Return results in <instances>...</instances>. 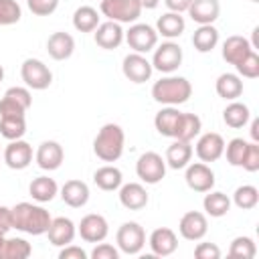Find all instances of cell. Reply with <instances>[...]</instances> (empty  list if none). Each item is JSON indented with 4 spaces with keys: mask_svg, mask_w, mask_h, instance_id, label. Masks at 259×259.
I'll use <instances>...</instances> for the list:
<instances>
[{
    "mask_svg": "<svg viewBox=\"0 0 259 259\" xmlns=\"http://www.w3.org/2000/svg\"><path fill=\"white\" fill-rule=\"evenodd\" d=\"M10 210H12V229L34 235V237L45 235L53 221V217L45 206L32 204V202H18Z\"/></svg>",
    "mask_w": 259,
    "mask_h": 259,
    "instance_id": "cell-1",
    "label": "cell"
},
{
    "mask_svg": "<svg viewBox=\"0 0 259 259\" xmlns=\"http://www.w3.org/2000/svg\"><path fill=\"white\" fill-rule=\"evenodd\" d=\"M192 95V85L186 77H178V75H166L160 81H156L152 85V97L154 101L162 103V105H180L186 103Z\"/></svg>",
    "mask_w": 259,
    "mask_h": 259,
    "instance_id": "cell-2",
    "label": "cell"
},
{
    "mask_svg": "<svg viewBox=\"0 0 259 259\" xmlns=\"http://www.w3.org/2000/svg\"><path fill=\"white\" fill-rule=\"evenodd\" d=\"M125 134L117 123H105L93 140V152L101 162H117L123 154Z\"/></svg>",
    "mask_w": 259,
    "mask_h": 259,
    "instance_id": "cell-3",
    "label": "cell"
},
{
    "mask_svg": "<svg viewBox=\"0 0 259 259\" xmlns=\"http://www.w3.org/2000/svg\"><path fill=\"white\" fill-rule=\"evenodd\" d=\"M99 12L107 20L134 24L142 14V6L138 4V0H99Z\"/></svg>",
    "mask_w": 259,
    "mask_h": 259,
    "instance_id": "cell-4",
    "label": "cell"
},
{
    "mask_svg": "<svg viewBox=\"0 0 259 259\" xmlns=\"http://www.w3.org/2000/svg\"><path fill=\"white\" fill-rule=\"evenodd\" d=\"M123 40L127 42V47L134 53H150L156 49L158 45V32L154 26L146 24V22H134L125 32H123Z\"/></svg>",
    "mask_w": 259,
    "mask_h": 259,
    "instance_id": "cell-5",
    "label": "cell"
},
{
    "mask_svg": "<svg viewBox=\"0 0 259 259\" xmlns=\"http://www.w3.org/2000/svg\"><path fill=\"white\" fill-rule=\"evenodd\" d=\"M20 77L24 85L34 91H45L53 83V73L40 59H24L20 65Z\"/></svg>",
    "mask_w": 259,
    "mask_h": 259,
    "instance_id": "cell-6",
    "label": "cell"
},
{
    "mask_svg": "<svg viewBox=\"0 0 259 259\" xmlns=\"http://www.w3.org/2000/svg\"><path fill=\"white\" fill-rule=\"evenodd\" d=\"M115 243H117V249L125 255H138L144 245H146V231L140 223L136 221H127L123 223L117 233H115Z\"/></svg>",
    "mask_w": 259,
    "mask_h": 259,
    "instance_id": "cell-7",
    "label": "cell"
},
{
    "mask_svg": "<svg viewBox=\"0 0 259 259\" xmlns=\"http://www.w3.org/2000/svg\"><path fill=\"white\" fill-rule=\"evenodd\" d=\"M152 67L164 75H172L180 65H182V49L174 40H166L160 47L156 45L154 57H152Z\"/></svg>",
    "mask_w": 259,
    "mask_h": 259,
    "instance_id": "cell-8",
    "label": "cell"
},
{
    "mask_svg": "<svg viewBox=\"0 0 259 259\" xmlns=\"http://www.w3.org/2000/svg\"><path fill=\"white\" fill-rule=\"evenodd\" d=\"M136 174L146 184H158L166 176V160L158 152H144L136 162Z\"/></svg>",
    "mask_w": 259,
    "mask_h": 259,
    "instance_id": "cell-9",
    "label": "cell"
},
{
    "mask_svg": "<svg viewBox=\"0 0 259 259\" xmlns=\"http://www.w3.org/2000/svg\"><path fill=\"white\" fill-rule=\"evenodd\" d=\"M32 105L28 87H10L0 99V117L2 115H24Z\"/></svg>",
    "mask_w": 259,
    "mask_h": 259,
    "instance_id": "cell-10",
    "label": "cell"
},
{
    "mask_svg": "<svg viewBox=\"0 0 259 259\" xmlns=\"http://www.w3.org/2000/svg\"><path fill=\"white\" fill-rule=\"evenodd\" d=\"M121 71H123V77L127 81L140 85V83L150 81V77L154 73V67L142 53H130L121 61Z\"/></svg>",
    "mask_w": 259,
    "mask_h": 259,
    "instance_id": "cell-11",
    "label": "cell"
},
{
    "mask_svg": "<svg viewBox=\"0 0 259 259\" xmlns=\"http://www.w3.org/2000/svg\"><path fill=\"white\" fill-rule=\"evenodd\" d=\"M2 162L12 170L28 168L32 162V146L28 142H24L22 138L8 142V146L4 148V154H2Z\"/></svg>",
    "mask_w": 259,
    "mask_h": 259,
    "instance_id": "cell-12",
    "label": "cell"
},
{
    "mask_svg": "<svg viewBox=\"0 0 259 259\" xmlns=\"http://www.w3.org/2000/svg\"><path fill=\"white\" fill-rule=\"evenodd\" d=\"M77 233L87 243H101V241H105V237L109 233V225H107L103 214L89 212L81 219V223L77 227Z\"/></svg>",
    "mask_w": 259,
    "mask_h": 259,
    "instance_id": "cell-13",
    "label": "cell"
},
{
    "mask_svg": "<svg viewBox=\"0 0 259 259\" xmlns=\"http://www.w3.org/2000/svg\"><path fill=\"white\" fill-rule=\"evenodd\" d=\"M184 180H186L190 190H194V192H208L214 186V172L210 170V166L206 162H194V164L186 166Z\"/></svg>",
    "mask_w": 259,
    "mask_h": 259,
    "instance_id": "cell-14",
    "label": "cell"
},
{
    "mask_svg": "<svg viewBox=\"0 0 259 259\" xmlns=\"http://www.w3.org/2000/svg\"><path fill=\"white\" fill-rule=\"evenodd\" d=\"M208 231V221L206 214L200 210H188L182 214L178 223V233L186 241H200Z\"/></svg>",
    "mask_w": 259,
    "mask_h": 259,
    "instance_id": "cell-15",
    "label": "cell"
},
{
    "mask_svg": "<svg viewBox=\"0 0 259 259\" xmlns=\"http://www.w3.org/2000/svg\"><path fill=\"white\" fill-rule=\"evenodd\" d=\"M34 160L38 164L40 170H47V172H53L57 168H61L63 160H65V152H63V146L55 140H45L38 144L36 148V154H34Z\"/></svg>",
    "mask_w": 259,
    "mask_h": 259,
    "instance_id": "cell-16",
    "label": "cell"
},
{
    "mask_svg": "<svg viewBox=\"0 0 259 259\" xmlns=\"http://www.w3.org/2000/svg\"><path fill=\"white\" fill-rule=\"evenodd\" d=\"M194 152H196L200 162H206V164L217 162L225 152V140L217 132H206L198 138V142L194 146Z\"/></svg>",
    "mask_w": 259,
    "mask_h": 259,
    "instance_id": "cell-17",
    "label": "cell"
},
{
    "mask_svg": "<svg viewBox=\"0 0 259 259\" xmlns=\"http://www.w3.org/2000/svg\"><path fill=\"white\" fill-rule=\"evenodd\" d=\"M123 28L119 22H113V20H105V22H99V26L93 30V38H95V45L105 49V51H113L117 49L121 42H123Z\"/></svg>",
    "mask_w": 259,
    "mask_h": 259,
    "instance_id": "cell-18",
    "label": "cell"
},
{
    "mask_svg": "<svg viewBox=\"0 0 259 259\" xmlns=\"http://www.w3.org/2000/svg\"><path fill=\"white\" fill-rule=\"evenodd\" d=\"M148 245L154 255L158 257H168L178 249V237L170 227H158L150 233Z\"/></svg>",
    "mask_w": 259,
    "mask_h": 259,
    "instance_id": "cell-19",
    "label": "cell"
},
{
    "mask_svg": "<svg viewBox=\"0 0 259 259\" xmlns=\"http://www.w3.org/2000/svg\"><path fill=\"white\" fill-rule=\"evenodd\" d=\"M45 235L49 237V241L55 247H65V245L73 243V239L77 235V227H75V223L71 219L57 217V219L51 221V225H49V229H47Z\"/></svg>",
    "mask_w": 259,
    "mask_h": 259,
    "instance_id": "cell-20",
    "label": "cell"
},
{
    "mask_svg": "<svg viewBox=\"0 0 259 259\" xmlns=\"http://www.w3.org/2000/svg\"><path fill=\"white\" fill-rule=\"evenodd\" d=\"M148 192L140 182H127L119 186V202L127 210H142L148 206Z\"/></svg>",
    "mask_w": 259,
    "mask_h": 259,
    "instance_id": "cell-21",
    "label": "cell"
},
{
    "mask_svg": "<svg viewBox=\"0 0 259 259\" xmlns=\"http://www.w3.org/2000/svg\"><path fill=\"white\" fill-rule=\"evenodd\" d=\"M73 51H75V38L65 30H57L47 38V53L55 61H67L73 55Z\"/></svg>",
    "mask_w": 259,
    "mask_h": 259,
    "instance_id": "cell-22",
    "label": "cell"
},
{
    "mask_svg": "<svg viewBox=\"0 0 259 259\" xmlns=\"http://www.w3.org/2000/svg\"><path fill=\"white\" fill-rule=\"evenodd\" d=\"M186 12L196 24H212L221 14V4L219 0H192Z\"/></svg>",
    "mask_w": 259,
    "mask_h": 259,
    "instance_id": "cell-23",
    "label": "cell"
},
{
    "mask_svg": "<svg viewBox=\"0 0 259 259\" xmlns=\"http://www.w3.org/2000/svg\"><path fill=\"white\" fill-rule=\"evenodd\" d=\"M251 51H253V47H251V42H249L245 36L233 34V36H229V38L223 42L221 55H223V59H225L229 65H237V63H241Z\"/></svg>",
    "mask_w": 259,
    "mask_h": 259,
    "instance_id": "cell-24",
    "label": "cell"
},
{
    "mask_svg": "<svg viewBox=\"0 0 259 259\" xmlns=\"http://www.w3.org/2000/svg\"><path fill=\"white\" fill-rule=\"evenodd\" d=\"M61 198L65 204H69L71 208H81L87 204L89 200V186L83 182V180H67L63 186H61Z\"/></svg>",
    "mask_w": 259,
    "mask_h": 259,
    "instance_id": "cell-25",
    "label": "cell"
},
{
    "mask_svg": "<svg viewBox=\"0 0 259 259\" xmlns=\"http://www.w3.org/2000/svg\"><path fill=\"white\" fill-rule=\"evenodd\" d=\"M186 28V22H184V16L178 14V12H164L158 20H156V32L158 36H164L168 40L172 38H178Z\"/></svg>",
    "mask_w": 259,
    "mask_h": 259,
    "instance_id": "cell-26",
    "label": "cell"
},
{
    "mask_svg": "<svg viewBox=\"0 0 259 259\" xmlns=\"http://www.w3.org/2000/svg\"><path fill=\"white\" fill-rule=\"evenodd\" d=\"M192 158V146L190 142H182V140H174L168 148H166V166H170L172 170H180L186 168L190 164Z\"/></svg>",
    "mask_w": 259,
    "mask_h": 259,
    "instance_id": "cell-27",
    "label": "cell"
},
{
    "mask_svg": "<svg viewBox=\"0 0 259 259\" xmlns=\"http://www.w3.org/2000/svg\"><path fill=\"white\" fill-rule=\"evenodd\" d=\"M180 113H182V111H180L178 107H174V105L162 107V109L156 113V117H154V127H156V132H158L160 136H164V138H174L176 127H178Z\"/></svg>",
    "mask_w": 259,
    "mask_h": 259,
    "instance_id": "cell-28",
    "label": "cell"
},
{
    "mask_svg": "<svg viewBox=\"0 0 259 259\" xmlns=\"http://www.w3.org/2000/svg\"><path fill=\"white\" fill-rule=\"evenodd\" d=\"M214 89H217L219 97H223L227 101H235L237 97L243 95V81L237 73H221L217 77Z\"/></svg>",
    "mask_w": 259,
    "mask_h": 259,
    "instance_id": "cell-29",
    "label": "cell"
},
{
    "mask_svg": "<svg viewBox=\"0 0 259 259\" xmlns=\"http://www.w3.org/2000/svg\"><path fill=\"white\" fill-rule=\"evenodd\" d=\"M200 130H202V121H200V117H198L196 113L182 111V113H180V119H178L176 134H174V140L192 142L194 138L200 136Z\"/></svg>",
    "mask_w": 259,
    "mask_h": 259,
    "instance_id": "cell-30",
    "label": "cell"
},
{
    "mask_svg": "<svg viewBox=\"0 0 259 259\" xmlns=\"http://www.w3.org/2000/svg\"><path fill=\"white\" fill-rule=\"evenodd\" d=\"M93 182L97 188L105 190V192H111V190H117L123 182V176H121V170L111 166V164H105L101 168L95 170L93 174Z\"/></svg>",
    "mask_w": 259,
    "mask_h": 259,
    "instance_id": "cell-31",
    "label": "cell"
},
{
    "mask_svg": "<svg viewBox=\"0 0 259 259\" xmlns=\"http://www.w3.org/2000/svg\"><path fill=\"white\" fill-rule=\"evenodd\" d=\"M28 192L32 196V200L36 202H51L57 194H59V186L55 182V178H49V176H38V178H32L30 186H28Z\"/></svg>",
    "mask_w": 259,
    "mask_h": 259,
    "instance_id": "cell-32",
    "label": "cell"
},
{
    "mask_svg": "<svg viewBox=\"0 0 259 259\" xmlns=\"http://www.w3.org/2000/svg\"><path fill=\"white\" fill-rule=\"evenodd\" d=\"M202 208L208 217H214V219H221L225 217L229 210H231V198L225 194V192H219V190H208L202 198Z\"/></svg>",
    "mask_w": 259,
    "mask_h": 259,
    "instance_id": "cell-33",
    "label": "cell"
},
{
    "mask_svg": "<svg viewBox=\"0 0 259 259\" xmlns=\"http://www.w3.org/2000/svg\"><path fill=\"white\" fill-rule=\"evenodd\" d=\"M219 45V30L212 24H198L192 32V47L198 53H210Z\"/></svg>",
    "mask_w": 259,
    "mask_h": 259,
    "instance_id": "cell-34",
    "label": "cell"
},
{
    "mask_svg": "<svg viewBox=\"0 0 259 259\" xmlns=\"http://www.w3.org/2000/svg\"><path fill=\"white\" fill-rule=\"evenodd\" d=\"M249 119H251L249 107H247L245 103L237 101V99L231 101V103L225 107V111H223V121H225L229 127H233V130L245 127V125L249 123Z\"/></svg>",
    "mask_w": 259,
    "mask_h": 259,
    "instance_id": "cell-35",
    "label": "cell"
},
{
    "mask_svg": "<svg viewBox=\"0 0 259 259\" xmlns=\"http://www.w3.org/2000/svg\"><path fill=\"white\" fill-rule=\"evenodd\" d=\"M73 26L79 32H93L99 26V12L93 6H79L73 12Z\"/></svg>",
    "mask_w": 259,
    "mask_h": 259,
    "instance_id": "cell-36",
    "label": "cell"
},
{
    "mask_svg": "<svg viewBox=\"0 0 259 259\" xmlns=\"http://www.w3.org/2000/svg\"><path fill=\"white\" fill-rule=\"evenodd\" d=\"M30 253H32L30 243L20 237L4 239V243L0 247V259H26V257H30Z\"/></svg>",
    "mask_w": 259,
    "mask_h": 259,
    "instance_id": "cell-37",
    "label": "cell"
},
{
    "mask_svg": "<svg viewBox=\"0 0 259 259\" xmlns=\"http://www.w3.org/2000/svg\"><path fill=\"white\" fill-rule=\"evenodd\" d=\"M26 134V119L24 115H2L0 117V136L8 142L20 140Z\"/></svg>",
    "mask_w": 259,
    "mask_h": 259,
    "instance_id": "cell-38",
    "label": "cell"
},
{
    "mask_svg": "<svg viewBox=\"0 0 259 259\" xmlns=\"http://www.w3.org/2000/svg\"><path fill=\"white\" fill-rule=\"evenodd\" d=\"M233 202L241 210H251L259 202V190L253 184H243L233 192Z\"/></svg>",
    "mask_w": 259,
    "mask_h": 259,
    "instance_id": "cell-39",
    "label": "cell"
},
{
    "mask_svg": "<svg viewBox=\"0 0 259 259\" xmlns=\"http://www.w3.org/2000/svg\"><path fill=\"white\" fill-rule=\"evenodd\" d=\"M257 255V247H255V241L247 235H241V237H235L231 241V247H229V257H237V259H253Z\"/></svg>",
    "mask_w": 259,
    "mask_h": 259,
    "instance_id": "cell-40",
    "label": "cell"
},
{
    "mask_svg": "<svg viewBox=\"0 0 259 259\" xmlns=\"http://www.w3.org/2000/svg\"><path fill=\"white\" fill-rule=\"evenodd\" d=\"M247 146L249 142L243 140V138H233L229 144H225V156H227V162L231 166H239L243 164V158H245V152H247Z\"/></svg>",
    "mask_w": 259,
    "mask_h": 259,
    "instance_id": "cell-41",
    "label": "cell"
},
{
    "mask_svg": "<svg viewBox=\"0 0 259 259\" xmlns=\"http://www.w3.org/2000/svg\"><path fill=\"white\" fill-rule=\"evenodd\" d=\"M22 16V8L16 0H0V26L16 24Z\"/></svg>",
    "mask_w": 259,
    "mask_h": 259,
    "instance_id": "cell-42",
    "label": "cell"
},
{
    "mask_svg": "<svg viewBox=\"0 0 259 259\" xmlns=\"http://www.w3.org/2000/svg\"><path fill=\"white\" fill-rule=\"evenodd\" d=\"M235 69H237V75L239 77L257 79L259 77V55H257V51H251L241 63L235 65Z\"/></svg>",
    "mask_w": 259,
    "mask_h": 259,
    "instance_id": "cell-43",
    "label": "cell"
},
{
    "mask_svg": "<svg viewBox=\"0 0 259 259\" xmlns=\"http://www.w3.org/2000/svg\"><path fill=\"white\" fill-rule=\"evenodd\" d=\"M26 4L34 16H49L57 10L59 0H26Z\"/></svg>",
    "mask_w": 259,
    "mask_h": 259,
    "instance_id": "cell-44",
    "label": "cell"
},
{
    "mask_svg": "<svg viewBox=\"0 0 259 259\" xmlns=\"http://www.w3.org/2000/svg\"><path fill=\"white\" fill-rule=\"evenodd\" d=\"M241 168H245L247 172H257L259 170V142H249Z\"/></svg>",
    "mask_w": 259,
    "mask_h": 259,
    "instance_id": "cell-45",
    "label": "cell"
},
{
    "mask_svg": "<svg viewBox=\"0 0 259 259\" xmlns=\"http://www.w3.org/2000/svg\"><path fill=\"white\" fill-rule=\"evenodd\" d=\"M194 257L196 259H219L221 249L214 243H198L194 247Z\"/></svg>",
    "mask_w": 259,
    "mask_h": 259,
    "instance_id": "cell-46",
    "label": "cell"
},
{
    "mask_svg": "<svg viewBox=\"0 0 259 259\" xmlns=\"http://www.w3.org/2000/svg\"><path fill=\"white\" fill-rule=\"evenodd\" d=\"M119 251L109 243H97V247L91 251V259H117Z\"/></svg>",
    "mask_w": 259,
    "mask_h": 259,
    "instance_id": "cell-47",
    "label": "cell"
},
{
    "mask_svg": "<svg viewBox=\"0 0 259 259\" xmlns=\"http://www.w3.org/2000/svg\"><path fill=\"white\" fill-rule=\"evenodd\" d=\"M59 259H87V253L81 247L69 243L59 251Z\"/></svg>",
    "mask_w": 259,
    "mask_h": 259,
    "instance_id": "cell-48",
    "label": "cell"
},
{
    "mask_svg": "<svg viewBox=\"0 0 259 259\" xmlns=\"http://www.w3.org/2000/svg\"><path fill=\"white\" fill-rule=\"evenodd\" d=\"M12 229V210L8 206H0V233H8Z\"/></svg>",
    "mask_w": 259,
    "mask_h": 259,
    "instance_id": "cell-49",
    "label": "cell"
},
{
    "mask_svg": "<svg viewBox=\"0 0 259 259\" xmlns=\"http://www.w3.org/2000/svg\"><path fill=\"white\" fill-rule=\"evenodd\" d=\"M190 2H192V0H164L166 8H168L170 12H178V14L186 12L188 6H190Z\"/></svg>",
    "mask_w": 259,
    "mask_h": 259,
    "instance_id": "cell-50",
    "label": "cell"
},
{
    "mask_svg": "<svg viewBox=\"0 0 259 259\" xmlns=\"http://www.w3.org/2000/svg\"><path fill=\"white\" fill-rule=\"evenodd\" d=\"M138 4L142 6V10H154L160 4V0H138Z\"/></svg>",
    "mask_w": 259,
    "mask_h": 259,
    "instance_id": "cell-51",
    "label": "cell"
},
{
    "mask_svg": "<svg viewBox=\"0 0 259 259\" xmlns=\"http://www.w3.org/2000/svg\"><path fill=\"white\" fill-rule=\"evenodd\" d=\"M251 140L253 142H259V119L257 117L251 121Z\"/></svg>",
    "mask_w": 259,
    "mask_h": 259,
    "instance_id": "cell-52",
    "label": "cell"
},
{
    "mask_svg": "<svg viewBox=\"0 0 259 259\" xmlns=\"http://www.w3.org/2000/svg\"><path fill=\"white\" fill-rule=\"evenodd\" d=\"M251 47H253V51L259 49V26L253 28V42H251Z\"/></svg>",
    "mask_w": 259,
    "mask_h": 259,
    "instance_id": "cell-53",
    "label": "cell"
},
{
    "mask_svg": "<svg viewBox=\"0 0 259 259\" xmlns=\"http://www.w3.org/2000/svg\"><path fill=\"white\" fill-rule=\"evenodd\" d=\"M2 79H4V67L0 65V81H2Z\"/></svg>",
    "mask_w": 259,
    "mask_h": 259,
    "instance_id": "cell-54",
    "label": "cell"
},
{
    "mask_svg": "<svg viewBox=\"0 0 259 259\" xmlns=\"http://www.w3.org/2000/svg\"><path fill=\"white\" fill-rule=\"evenodd\" d=\"M4 239H6V237H4V233H0V247H2V243H4Z\"/></svg>",
    "mask_w": 259,
    "mask_h": 259,
    "instance_id": "cell-55",
    "label": "cell"
},
{
    "mask_svg": "<svg viewBox=\"0 0 259 259\" xmlns=\"http://www.w3.org/2000/svg\"><path fill=\"white\" fill-rule=\"evenodd\" d=\"M251 2H259V0H251Z\"/></svg>",
    "mask_w": 259,
    "mask_h": 259,
    "instance_id": "cell-56",
    "label": "cell"
},
{
    "mask_svg": "<svg viewBox=\"0 0 259 259\" xmlns=\"http://www.w3.org/2000/svg\"><path fill=\"white\" fill-rule=\"evenodd\" d=\"M0 162H2V156H0Z\"/></svg>",
    "mask_w": 259,
    "mask_h": 259,
    "instance_id": "cell-57",
    "label": "cell"
}]
</instances>
